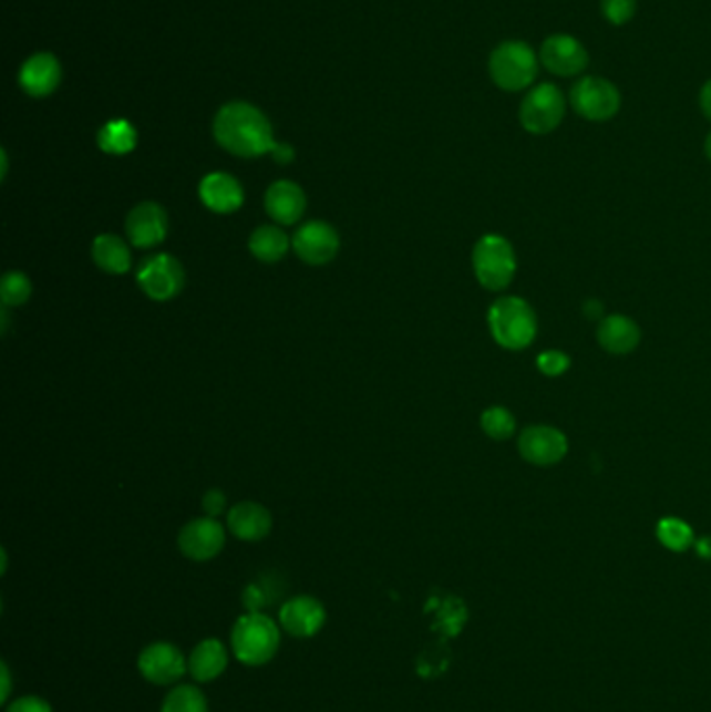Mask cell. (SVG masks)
Here are the masks:
<instances>
[{"label": "cell", "instance_id": "6da1fadb", "mask_svg": "<svg viewBox=\"0 0 711 712\" xmlns=\"http://www.w3.org/2000/svg\"><path fill=\"white\" fill-rule=\"evenodd\" d=\"M215 140L236 157H261L278 144L266 115L247 103L224 106L214 123Z\"/></svg>", "mask_w": 711, "mask_h": 712}, {"label": "cell", "instance_id": "7a4b0ae2", "mask_svg": "<svg viewBox=\"0 0 711 712\" xmlns=\"http://www.w3.org/2000/svg\"><path fill=\"white\" fill-rule=\"evenodd\" d=\"M486 323L498 347L514 352L533 347L538 336V317L522 296L497 298L488 309Z\"/></svg>", "mask_w": 711, "mask_h": 712}, {"label": "cell", "instance_id": "3957f363", "mask_svg": "<svg viewBox=\"0 0 711 712\" xmlns=\"http://www.w3.org/2000/svg\"><path fill=\"white\" fill-rule=\"evenodd\" d=\"M231 652L247 667H264L282 642V627L259 610H249L231 627Z\"/></svg>", "mask_w": 711, "mask_h": 712}, {"label": "cell", "instance_id": "277c9868", "mask_svg": "<svg viewBox=\"0 0 711 712\" xmlns=\"http://www.w3.org/2000/svg\"><path fill=\"white\" fill-rule=\"evenodd\" d=\"M540 71V56L528 42H501L488 59V73L495 86L505 92L530 90Z\"/></svg>", "mask_w": 711, "mask_h": 712}, {"label": "cell", "instance_id": "5b68a950", "mask_svg": "<svg viewBox=\"0 0 711 712\" xmlns=\"http://www.w3.org/2000/svg\"><path fill=\"white\" fill-rule=\"evenodd\" d=\"M474 276L484 290L501 292L512 286L517 274L514 244L501 234H484L472 250Z\"/></svg>", "mask_w": 711, "mask_h": 712}, {"label": "cell", "instance_id": "8992f818", "mask_svg": "<svg viewBox=\"0 0 711 712\" xmlns=\"http://www.w3.org/2000/svg\"><path fill=\"white\" fill-rule=\"evenodd\" d=\"M568 101L559 86L552 82L534 84L519 103V125L533 136H547L555 132L566 117Z\"/></svg>", "mask_w": 711, "mask_h": 712}, {"label": "cell", "instance_id": "52a82bcc", "mask_svg": "<svg viewBox=\"0 0 711 712\" xmlns=\"http://www.w3.org/2000/svg\"><path fill=\"white\" fill-rule=\"evenodd\" d=\"M569 105L583 120L604 123L614 120L622 106V94L614 82L587 75L580 78L569 90Z\"/></svg>", "mask_w": 711, "mask_h": 712}, {"label": "cell", "instance_id": "ba28073f", "mask_svg": "<svg viewBox=\"0 0 711 712\" xmlns=\"http://www.w3.org/2000/svg\"><path fill=\"white\" fill-rule=\"evenodd\" d=\"M568 435L553 425H528L517 437L519 456L534 467H553L568 456Z\"/></svg>", "mask_w": 711, "mask_h": 712}, {"label": "cell", "instance_id": "9c48e42d", "mask_svg": "<svg viewBox=\"0 0 711 712\" xmlns=\"http://www.w3.org/2000/svg\"><path fill=\"white\" fill-rule=\"evenodd\" d=\"M138 286L153 300H169L184 288V267L172 255H153L138 267Z\"/></svg>", "mask_w": 711, "mask_h": 712}, {"label": "cell", "instance_id": "30bf717a", "mask_svg": "<svg viewBox=\"0 0 711 712\" xmlns=\"http://www.w3.org/2000/svg\"><path fill=\"white\" fill-rule=\"evenodd\" d=\"M540 65L557 78H576L588 68L585 44L569 34H552L540 44Z\"/></svg>", "mask_w": 711, "mask_h": 712}, {"label": "cell", "instance_id": "8fae6325", "mask_svg": "<svg viewBox=\"0 0 711 712\" xmlns=\"http://www.w3.org/2000/svg\"><path fill=\"white\" fill-rule=\"evenodd\" d=\"M138 671L153 685H176L188 671V660L176 643H148L138 657Z\"/></svg>", "mask_w": 711, "mask_h": 712}, {"label": "cell", "instance_id": "7c38bea8", "mask_svg": "<svg viewBox=\"0 0 711 712\" xmlns=\"http://www.w3.org/2000/svg\"><path fill=\"white\" fill-rule=\"evenodd\" d=\"M178 546L179 553L190 560L196 563L212 560L226 546V529L214 517L193 519L182 527Z\"/></svg>", "mask_w": 711, "mask_h": 712}, {"label": "cell", "instance_id": "4fadbf2b", "mask_svg": "<svg viewBox=\"0 0 711 712\" xmlns=\"http://www.w3.org/2000/svg\"><path fill=\"white\" fill-rule=\"evenodd\" d=\"M278 623L288 636L307 640L318 636L326 626V608L313 596H295L280 608Z\"/></svg>", "mask_w": 711, "mask_h": 712}, {"label": "cell", "instance_id": "5bb4252c", "mask_svg": "<svg viewBox=\"0 0 711 712\" xmlns=\"http://www.w3.org/2000/svg\"><path fill=\"white\" fill-rule=\"evenodd\" d=\"M338 240L337 229L326 221H309L301 229H297L292 238V248L301 257V261L309 265H326L337 257Z\"/></svg>", "mask_w": 711, "mask_h": 712}, {"label": "cell", "instance_id": "9a60e30c", "mask_svg": "<svg viewBox=\"0 0 711 712\" xmlns=\"http://www.w3.org/2000/svg\"><path fill=\"white\" fill-rule=\"evenodd\" d=\"M167 213L157 203H141L125 219V234L136 248H153L167 236Z\"/></svg>", "mask_w": 711, "mask_h": 712}, {"label": "cell", "instance_id": "2e32d148", "mask_svg": "<svg viewBox=\"0 0 711 712\" xmlns=\"http://www.w3.org/2000/svg\"><path fill=\"white\" fill-rule=\"evenodd\" d=\"M642 331L628 314H605L597 326V342L614 357H626L639 348Z\"/></svg>", "mask_w": 711, "mask_h": 712}, {"label": "cell", "instance_id": "e0dca14e", "mask_svg": "<svg viewBox=\"0 0 711 712\" xmlns=\"http://www.w3.org/2000/svg\"><path fill=\"white\" fill-rule=\"evenodd\" d=\"M200 200L203 205L219 215H228L240 209L245 203V192L236 177L228 174H209L200 182Z\"/></svg>", "mask_w": 711, "mask_h": 712}, {"label": "cell", "instance_id": "ac0fdd59", "mask_svg": "<svg viewBox=\"0 0 711 712\" xmlns=\"http://www.w3.org/2000/svg\"><path fill=\"white\" fill-rule=\"evenodd\" d=\"M305 207H307L305 192L295 182L280 179L269 186L266 194V210L276 224H282V226L297 224L305 213Z\"/></svg>", "mask_w": 711, "mask_h": 712}, {"label": "cell", "instance_id": "d6986e66", "mask_svg": "<svg viewBox=\"0 0 711 712\" xmlns=\"http://www.w3.org/2000/svg\"><path fill=\"white\" fill-rule=\"evenodd\" d=\"M59 82H61V65L53 54L49 53L34 54L32 59L25 61V65L19 73V84L34 99L49 96L54 92V87L59 86Z\"/></svg>", "mask_w": 711, "mask_h": 712}, {"label": "cell", "instance_id": "ffe728a7", "mask_svg": "<svg viewBox=\"0 0 711 712\" xmlns=\"http://www.w3.org/2000/svg\"><path fill=\"white\" fill-rule=\"evenodd\" d=\"M228 662H230L228 648L219 640L209 638L196 643L193 648L188 657V673L198 683H212L224 675V671L228 669Z\"/></svg>", "mask_w": 711, "mask_h": 712}, {"label": "cell", "instance_id": "44dd1931", "mask_svg": "<svg viewBox=\"0 0 711 712\" xmlns=\"http://www.w3.org/2000/svg\"><path fill=\"white\" fill-rule=\"evenodd\" d=\"M228 529L243 541H259L271 532V515L264 504L238 503L228 513Z\"/></svg>", "mask_w": 711, "mask_h": 712}, {"label": "cell", "instance_id": "7402d4cb", "mask_svg": "<svg viewBox=\"0 0 711 712\" xmlns=\"http://www.w3.org/2000/svg\"><path fill=\"white\" fill-rule=\"evenodd\" d=\"M92 259L111 276H124L132 267L130 246L115 234H101L92 244Z\"/></svg>", "mask_w": 711, "mask_h": 712}, {"label": "cell", "instance_id": "603a6c76", "mask_svg": "<svg viewBox=\"0 0 711 712\" xmlns=\"http://www.w3.org/2000/svg\"><path fill=\"white\" fill-rule=\"evenodd\" d=\"M290 240L285 229L278 226L257 227L250 234L249 248L255 259L261 262H278L285 259Z\"/></svg>", "mask_w": 711, "mask_h": 712}, {"label": "cell", "instance_id": "cb8c5ba5", "mask_svg": "<svg viewBox=\"0 0 711 712\" xmlns=\"http://www.w3.org/2000/svg\"><path fill=\"white\" fill-rule=\"evenodd\" d=\"M99 146L109 155H125L136 146V130L130 122L115 120L101 127Z\"/></svg>", "mask_w": 711, "mask_h": 712}, {"label": "cell", "instance_id": "d4e9b609", "mask_svg": "<svg viewBox=\"0 0 711 712\" xmlns=\"http://www.w3.org/2000/svg\"><path fill=\"white\" fill-rule=\"evenodd\" d=\"M656 534H658L659 544L672 553H687L697 541L693 527L680 517L659 519Z\"/></svg>", "mask_w": 711, "mask_h": 712}, {"label": "cell", "instance_id": "484cf974", "mask_svg": "<svg viewBox=\"0 0 711 712\" xmlns=\"http://www.w3.org/2000/svg\"><path fill=\"white\" fill-rule=\"evenodd\" d=\"M161 712H209V704L200 688L193 683H179L165 695Z\"/></svg>", "mask_w": 711, "mask_h": 712}, {"label": "cell", "instance_id": "4316f807", "mask_svg": "<svg viewBox=\"0 0 711 712\" xmlns=\"http://www.w3.org/2000/svg\"><path fill=\"white\" fill-rule=\"evenodd\" d=\"M481 427L484 434L495 442H505L516 434V417L505 406H488L481 415Z\"/></svg>", "mask_w": 711, "mask_h": 712}, {"label": "cell", "instance_id": "83f0119b", "mask_svg": "<svg viewBox=\"0 0 711 712\" xmlns=\"http://www.w3.org/2000/svg\"><path fill=\"white\" fill-rule=\"evenodd\" d=\"M32 296V281L21 271H7L0 281V298L7 307H19Z\"/></svg>", "mask_w": 711, "mask_h": 712}, {"label": "cell", "instance_id": "f1b7e54d", "mask_svg": "<svg viewBox=\"0 0 711 712\" xmlns=\"http://www.w3.org/2000/svg\"><path fill=\"white\" fill-rule=\"evenodd\" d=\"M569 367H571V359H569L568 352L557 350V348L543 350V352L536 357V369H538L545 378H561V375L568 373Z\"/></svg>", "mask_w": 711, "mask_h": 712}, {"label": "cell", "instance_id": "f546056e", "mask_svg": "<svg viewBox=\"0 0 711 712\" xmlns=\"http://www.w3.org/2000/svg\"><path fill=\"white\" fill-rule=\"evenodd\" d=\"M637 0H601V13L611 25H624L637 16Z\"/></svg>", "mask_w": 711, "mask_h": 712}, {"label": "cell", "instance_id": "4dcf8cb0", "mask_svg": "<svg viewBox=\"0 0 711 712\" xmlns=\"http://www.w3.org/2000/svg\"><path fill=\"white\" fill-rule=\"evenodd\" d=\"M4 712H53V706L40 695H21L7 704Z\"/></svg>", "mask_w": 711, "mask_h": 712}, {"label": "cell", "instance_id": "1f68e13d", "mask_svg": "<svg viewBox=\"0 0 711 712\" xmlns=\"http://www.w3.org/2000/svg\"><path fill=\"white\" fill-rule=\"evenodd\" d=\"M203 508L207 513V517H217L224 513L226 508V496L221 489H209L205 496H203Z\"/></svg>", "mask_w": 711, "mask_h": 712}, {"label": "cell", "instance_id": "d6a6232c", "mask_svg": "<svg viewBox=\"0 0 711 712\" xmlns=\"http://www.w3.org/2000/svg\"><path fill=\"white\" fill-rule=\"evenodd\" d=\"M583 313L590 321H601L604 319V305L597 298H588L587 302L583 305Z\"/></svg>", "mask_w": 711, "mask_h": 712}, {"label": "cell", "instance_id": "836d02e7", "mask_svg": "<svg viewBox=\"0 0 711 712\" xmlns=\"http://www.w3.org/2000/svg\"><path fill=\"white\" fill-rule=\"evenodd\" d=\"M699 106H701V113L705 115V120L711 122V80H708L699 92Z\"/></svg>", "mask_w": 711, "mask_h": 712}, {"label": "cell", "instance_id": "e575fe53", "mask_svg": "<svg viewBox=\"0 0 711 712\" xmlns=\"http://www.w3.org/2000/svg\"><path fill=\"white\" fill-rule=\"evenodd\" d=\"M271 157L276 158L280 165H286V163H290L295 158V151L288 144H276L274 151H271Z\"/></svg>", "mask_w": 711, "mask_h": 712}, {"label": "cell", "instance_id": "d590c367", "mask_svg": "<svg viewBox=\"0 0 711 712\" xmlns=\"http://www.w3.org/2000/svg\"><path fill=\"white\" fill-rule=\"evenodd\" d=\"M0 669H2V698H0V702L7 704L9 694H11V673H9V664H7V662H2Z\"/></svg>", "mask_w": 711, "mask_h": 712}, {"label": "cell", "instance_id": "8d00e7d4", "mask_svg": "<svg viewBox=\"0 0 711 712\" xmlns=\"http://www.w3.org/2000/svg\"><path fill=\"white\" fill-rule=\"evenodd\" d=\"M694 548H697L699 556L711 558V538L697 539V541H694Z\"/></svg>", "mask_w": 711, "mask_h": 712}, {"label": "cell", "instance_id": "74e56055", "mask_svg": "<svg viewBox=\"0 0 711 712\" xmlns=\"http://www.w3.org/2000/svg\"><path fill=\"white\" fill-rule=\"evenodd\" d=\"M703 148H705V157L710 158L711 161V132L708 134V138H705V144H703Z\"/></svg>", "mask_w": 711, "mask_h": 712}]
</instances>
